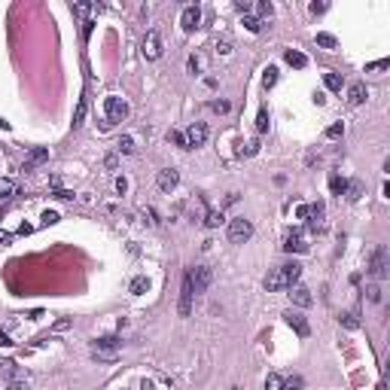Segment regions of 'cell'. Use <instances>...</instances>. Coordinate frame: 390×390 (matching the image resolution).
Returning <instances> with one entry per match:
<instances>
[{
    "label": "cell",
    "mask_w": 390,
    "mask_h": 390,
    "mask_svg": "<svg viewBox=\"0 0 390 390\" xmlns=\"http://www.w3.org/2000/svg\"><path fill=\"white\" fill-rule=\"evenodd\" d=\"M299 274H302V265H296V262H287V265H280V269H274L269 277H265V290H290L293 283L299 280Z\"/></svg>",
    "instance_id": "cell-1"
},
{
    "label": "cell",
    "mask_w": 390,
    "mask_h": 390,
    "mask_svg": "<svg viewBox=\"0 0 390 390\" xmlns=\"http://www.w3.org/2000/svg\"><path fill=\"white\" fill-rule=\"evenodd\" d=\"M296 217L299 220H308L311 232H320V229H323V204L320 201H317V204H299L296 207Z\"/></svg>",
    "instance_id": "cell-2"
},
{
    "label": "cell",
    "mask_w": 390,
    "mask_h": 390,
    "mask_svg": "<svg viewBox=\"0 0 390 390\" xmlns=\"http://www.w3.org/2000/svg\"><path fill=\"white\" fill-rule=\"evenodd\" d=\"M250 238H253V223L250 220H244V217L229 220V241H232V244H244Z\"/></svg>",
    "instance_id": "cell-3"
},
{
    "label": "cell",
    "mask_w": 390,
    "mask_h": 390,
    "mask_svg": "<svg viewBox=\"0 0 390 390\" xmlns=\"http://www.w3.org/2000/svg\"><path fill=\"white\" fill-rule=\"evenodd\" d=\"M280 247L287 253H308V238H305L302 229H290V232L283 235V244Z\"/></svg>",
    "instance_id": "cell-4"
},
{
    "label": "cell",
    "mask_w": 390,
    "mask_h": 390,
    "mask_svg": "<svg viewBox=\"0 0 390 390\" xmlns=\"http://www.w3.org/2000/svg\"><path fill=\"white\" fill-rule=\"evenodd\" d=\"M140 52H144V58H147V61H158V58H162V34H158L156 28L147 31L144 49H140Z\"/></svg>",
    "instance_id": "cell-5"
},
{
    "label": "cell",
    "mask_w": 390,
    "mask_h": 390,
    "mask_svg": "<svg viewBox=\"0 0 390 390\" xmlns=\"http://www.w3.org/2000/svg\"><path fill=\"white\" fill-rule=\"evenodd\" d=\"M104 113H107V125L110 122H122L128 116V104L122 98H116V95H110L107 101H104Z\"/></svg>",
    "instance_id": "cell-6"
},
{
    "label": "cell",
    "mask_w": 390,
    "mask_h": 390,
    "mask_svg": "<svg viewBox=\"0 0 390 390\" xmlns=\"http://www.w3.org/2000/svg\"><path fill=\"white\" fill-rule=\"evenodd\" d=\"M369 274L375 277V280H384L387 277V247H375L372 262H369Z\"/></svg>",
    "instance_id": "cell-7"
},
{
    "label": "cell",
    "mask_w": 390,
    "mask_h": 390,
    "mask_svg": "<svg viewBox=\"0 0 390 390\" xmlns=\"http://www.w3.org/2000/svg\"><path fill=\"white\" fill-rule=\"evenodd\" d=\"M189 277H192V290L195 293H204L210 287V280H214V272H210L207 265H195V269L189 272Z\"/></svg>",
    "instance_id": "cell-8"
},
{
    "label": "cell",
    "mask_w": 390,
    "mask_h": 390,
    "mask_svg": "<svg viewBox=\"0 0 390 390\" xmlns=\"http://www.w3.org/2000/svg\"><path fill=\"white\" fill-rule=\"evenodd\" d=\"M183 137H186V147H189V150L201 147L204 140H207V125H204V122H192V125L183 131Z\"/></svg>",
    "instance_id": "cell-9"
},
{
    "label": "cell",
    "mask_w": 390,
    "mask_h": 390,
    "mask_svg": "<svg viewBox=\"0 0 390 390\" xmlns=\"http://www.w3.org/2000/svg\"><path fill=\"white\" fill-rule=\"evenodd\" d=\"M192 296H195V290H192V277H189V272L183 274V290H180V317H189V311H192Z\"/></svg>",
    "instance_id": "cell-10"
},
{
    "label": "cell",
    "mask_w": 390,
    "mask_h": 390,
    "mask_svg": "<svg viewBox=\"0 0 390 390\" xmlns=\"http://www.w3.org/2000/svg\"><path fill=\"white\" fill-rule=\"evenodd\" d=\"M283 320H287V323L296 329V335H299V339H308L311 326H308V320H305V314H299V311H287V314H283Z\"/></svg>",
    "instance_id": "cell-11"
},
{
    "label": "cell",
    "mask_w": 390,
    "mask_h": 390,
    "mask_svg": "<svg viewBox=\"0 0 390 390\" xmlns=\"http://www.w3.org/2000/svg\"><path fill=\"white\" fill-rule=\"evenodd\" d=\"M156 183H158V189H162V192H174L177 183H180V174H177L174 168H165V171H158Z\"/></svg>",
    "instance_id": "cell-12"
},
{
    "label": "cell",
    "mask_w": 390,
    "mask_h": 390,
    "mask_svg": "<svg viewBox=\"0 0 390 390\" xmlns=\"http://www.w3.org/2000/svg\"><path fill=\"white\" fill-rule=\"evenodd\" d=\"M180 25L183 31H195V28H201V9L198 6H186L183 15H180Z\"/></svg>",
    "instance_id": "cell-13"
},
{
    "label": "cell",
    "mask_w": 390,
    "mask_h": 390,
    "mask_svg": "<svg viewBox=\"0 0 390 390\" xmlns=\"http://www.w3.org/2000/svg\"><path fill=\"white\" fill-rule=\"evenodd\" d=\"M290 299H293V305H299V308H308L314 299H311V290H305V287H299V283H293L290 287Z\"/></svg>",
    "instance_id": "cell-14"
},
{
    "label": "cell",
    "mask_w": 390,
    "mask_h": 390,
    "mask_svg": "<svg viewBox=\"0 0 390 390\" xmlns=\"http://www.w3.org/2000/svg\"><path fill=\"white\" fill-rule=\"evenodd\" d=\"M46 158H49V150H46V147H37V150H31V156H28V162H25V168H22V171H34L37 165H43Z\"/></svg>",
    "instance_id": "cell-15"
},
{
    "label": "cell",
    "mask_w": 390,
    "mask_h": 390,
    "mask_svg": "<svg viewBox=\"0 0 390 390\" xmlns=\"http://www.w3.org/2000/svg\"><path fill=\"white\" fill-rule=\"evenodd\" d=\"M348 101L353 104V107H357V104H363V101H366V85H363V82H353V85L348 88Z\"/></svg>",
    "instance_id": "cell-16"
},
{
    "label": "cell",
    "mask_w": 390,
    "mask_h": 390,
    "mask_svg": "<svg viewBox=\"0 0 390 390\" xmlns=\"http://www.w3.org/2000/svg\"><path fill=\"white\" fill-rule=\"evenodd\" d=\"M283 58H287V64H290V67H299V70L308 67V58L302 55V52H296V49H287V52H283Z\"/></svg>",
    "instance_id": "cell-17"
},
{
    "label": "cell",
    "mask_w": 390,
    "mask_h": 390,
    "mask_svg": "<svg viewBox=\"0 0 390 390\" xmlns=\"http://www.w3.org/2000/svg\"><path fill=\"white\" fill-rule=\"evenodd\" d=\"M119 345H122V342L116 339V335H104V339H98V342H95V348H92V351H119Z\"/></svg>",
    "instance_id": "cell-18"
},
{
    "label": "cell",
    "mask_w": 390,
    "mask_h": 390,
    "mask_svg": "<svg viewBox=\"0 0 390 390\" xmlns=\"http://www.w3.org/2000/svg\"><path fill=\"white\" fill-rule=\"evenodd\" d=\"M363 192H366V186H363V180H351V183H348V189H345V195H348V198H351V201H357V198H360V195H363Z\"/></svg>",
    "instance_id": "cell-19"
},
{
    "label": "cell",
    "mask_w": 390,
    "mask_h": 390,
    "mask_svg": "<svg viewBox=\"0 0 390 390\" xmlns=\"http://www.w3.org/2000/svg\"><path fill=\"white\" fill-rule=\"evenodd\" d=\"M220 223H223V214H220V210H214V207H207L204 210V226L207 229H217Z\"/></svg>",
    "instance_id": "cell-20"
},
{
    "label": "cell",
    "mask_w": 390,
    "mask_h": 390,
    "mask_svg": "<svg viewBox=\"0 0 390 390\" xmlns=\"http://www.w3.org/2000/svg\"><path fill=\"white\" fill-rule=\"evenodd\" d=\"M323 82H326L329 92H342V77L332 74V70H329V74H323Z\"/></svg>",
    "instance_id": "cell-21"
},
{
    "label": "cell",
    "mask_w": 390,
    "mask_h": 390,
    "mask_svg": "<svg viewBox=\"0 0 390 390\" xmlns=\"http://www.w3.org/2000/svg\"><path fill=\"white\" fill-rule=\"evenodd\" d=\"M204 64H207V58H204V55H189V74H201Z\"/></svg>",
    "instance_id": "cell-22"
},
{
    "label": "cell",
    "mask_w": 390,
    "mask_h": 390,
    "mask_svg": "<svg viewBox=\"0 0 390 390\" xmlns=\"http://www.w3.org/2000/svg\"><path fill=\"white\" fill-rule=\"evenodd\" d=\"M329 189H332V195H345L348 180H342V177H329Z\"/></svg>",
    "instance_id": "cell-23"
},
{
    "label": "cell",
    "mask_w": 390,
    "mask_h": 390,
    "mask_svg": "<svg viewBox=\"0 0 390 390\" xmlns=\"http://www.w3.org/2000/svg\"><path fill=\"white\" fill-rule=\"evenodd\" d=\"M302 387H305V381L299 378V375H293V378H287V381L280 384V390H302Z\"/></svg>",
    "instance_id": "cell-24"
},
{
    "label": "cell",
    "mask_w": 390,
    "mask_h": 390,
    "mask_svg": "<svg viewBox=\"0 0 390 390\" xmlns=\"http://www.w3.org/2000/svg\"><path fill=\"white\" fill-rule=\"evenodd\" d=\"M147 287H150V280H147L144 274H140V277H134V280H131V293H134V296H140V293H144Z\"/></svg>",
    "instance_id": "cell-25"
},
{
    "label": "cell",
    "mask_w": 390,
    "mask_h": 390,
    "mask_svg": "<svg viewBox=\"0 0 390 390\" xmlns=\"http://www.w3.org/2000/svg\"><path fill=\"white\" fill-rule=\"evenodd\" d=\"M277 82V67H265V77H262V85L265 88H272Z\"/></svg>",
    "instance_id": "cell-26"
},
{
    "label": "cell",
    "mask_w": 390,
    "mask_h": 390,
    "mask_svg": "<svg viewBox=\"0 0 390 390\" xmlns=\"http://www.w3.org/2000/svg\"><path fill=\"white\" fill-rule=\"evenodd\" d=\"M256 131L262 134V131H269V110H259V116H256Z\"/></svg>",
    "instance_id": "cell-27"
},
{
    "label": "cell",
    "mask_w": 390,
    "mask_h": 390,
    "mask_svg": "<svg viewBox=\"0 0 390 390\" xmlns=\"http://www.w3.org/2000/svg\"><path fill=\"white\" fill-rule=\"evenodd\" d=\"M244 28L250 31V34H259V31H262V22L253 19V15H244Z\"/></svg>",
    "instance_id": "cell-28"
},
{
    "label": "cell",
    "mask_w": 390,
    "mask_h": 390,
    "mask_svg": "<svg viewBox=\"0 0 390 390\" xmlns=\"http://www.w3.org/2000/svg\"><path fill=\"white\" fill-rule=\"evenodd\" d=\"M85 107H88V101L82 98V101H79V107H77V113H74V128H79V125H82V116H85Z\"/></svg>",
    "instance_id": "cell-29"
},
{
    "label": "cell",
    "mask_w": 390,
    "mask_h": 390,
    "mask_svg": "<svg viewBox=\"0 0 390 390\" xmlns=\"http://www.w3.org/2000/svg\"><path fill=\"white\" fill-rule=\"evenodd\" d=\"M256 12H259V19H272V15H274V6L262 0V3H256Z\"/></svg>",
    "instance_id": "cell-30"
},
{
    "label": "cell",
    "mask_w": 390,
    "mask_h": 390,
    "mask_svg": "<svg viewBox=\"0 0 390 390\" xmlns=\"http://www.w3.org/2000/svg\"><path fill=\"white\" fill-rule=\"evenodd\" d=\"M168 140H171V144H177L180 150H189V147H186V137H183V131H168Z\"/></svg>",
    "instance_id": "cell-31"
},
{
    "label": "cell",
    "mask_w": 390,
    "mask_h": 390,
    "mask_svg": "<svg viewBox=\"0 0 390 390\" xmlns=\"http://www.w3.org/2000/svg\"><path fill=\"white\" fill-rule=\"evenodd\" d=\"M317 46H323V49H335V37H332V34H317Z\"/></svg>",
    "instance_id": "cell-32"
},
{
    "label": "cell",
    "mask_w": 390,
    "mask_h": 390,
    "mask_svg": "<svg viewBox=\"0 0 390 390\" xmlns=\"http://www.w3.org/2000/svg\"><path fill=\"white\" fill-rule=\"evenodd\" d=\"M342 134H345V125H342V122H335V125H329V128H326V137H329V140L342 137Z\"/></svg>",
    "instance_id": "cell-33"
},
{
    "label": "cell",
    "mask_w": 390,
    "mask_h": 390,
    "mask_svg": "<svg viewBox=\"0 0 390 390\" xmlns=\"http://www.w3.org/2000/svg\"><path fill=\"white\" fill-rule=\"evenodd\" d=\"M74 9H77V15H79V19H82V22H88V19H85V15H88V12H92V9H98V6H92V3H77Z\"/></svg>",
    "instance_id": "cell-34"
},
{
    "label": "cell",
    "mask_w": 390,
    "mask_h": 390,
    "mask_svg": "<svg viewBox=\"0 0 390 390\" xmlns=\"http://www.w3.org/2000/svg\"><path fill=\"white\" fill-rule=\"evenodd\" d=\"M342 323H345L348 329H357V326H360V320H357V314H353V311H351V314H342Z\"/></svg>",
    "instance_id": "cell-35"
},
{
    "label": "cell",
    "mask_w": 390,
    "mask_h": 390,
    "mask_svg": "<svg viewBox=\"0 0 390 390\" xmlns=\"http://www.w3.org/2000/svg\"><path fill=\"white\" fill-rule=\"evenodd\" d=\"M238 153H241V156H256V153H259V140H250V144L241 147Z\"/></svg>",
    "instance_id": "cell-36"
},
{
    "label": "cell",
    "mask_w": 390,
    "mask_h": 390,
    "mask_svg": "<svg viewBox=\"0 0 390 390\" xmlns=\"http://www.w3.org/2000/svg\"><path fill=\"white\" fill-rule=\"evenodd\" d=\"M6 390H28V381H25V378H9Z\"/></svg>",
    "instance_id": "cell-37"
},
{
    "label": "cell",
    "mask_w": 390,
    "mask_h": 390,
    "mask_svg": "<svg viewBox=\"0 0 390 390\" xmlns=\"http://www.w3.org/2000/svg\"><path fill=\"white\" fill-rule=\"evenodd\" d=\"M119 153H134V140L131 137H122L119 140Z\"/></svg>",
    "instance_id": "cell-38"
},
{
    "label": "cell",
    "mask_w": 390,
    "mask_h": 390,
    "mask_svg": "<svg viewBox=\"0 0 390 390\" xmlns=\"http://www.w3.org/2000/svg\"><path fill=\"white\" fill-rule=\"evenodd\" d=\"M280 384H283V381H280L277 375H269V378H265V390H280Z\"/></svg>",
    "instance_id": "cell-39"
},
{
    "label": "cell",
    "mask_w": 390,
    "mask_h": 390,
    "mask_svg": "<svg viewBox=\"0 0 390 390\" xmlns=\"http://www.w3.org/2000/svg\"><path fill=\"white\" fill-rule=\"evenodd\" d=\"M210 110L214 113H229V101H210Z\"/></svg>",
    "instance_id": "cell-40"
},
{
    "label": "cell",
    "mask_w": 390,
    "mask_h": 390,
    "mask_svg": "<svg viewBox=\"0 0 390 390\" xmlns=\"http://www.w3.org/2000/svg\"><path fill=\"white\" fill-rule=\"evenodd\" d=\"M12 189H15V186H12L9 180H0V198H9V195H12Z\"/></svg>",
    "instance_id": "cell-41"
},
{
    "label": "cell",
    "mask_w": 390,
    "mask_h": 390,
    "mask_svg": "<svg viewBox=\"0 0 390 390\" xmlns=\"http://www.w3.org/2000/svg\"><path fill=\"white\" fill-rule=\"evenodd\" d=\"M214 49L220 52V55H229V52H232V43H229V40H220V43H217Z\"/></svg>",
    "instance_id": "cell-42"
},
{
    "label": "cell",
    "mask_w": 390,
    "mask_h": 390,
    "mask_svg": "<svg viewBox=\"0 0 390 390\" xmlns=\"http://www.w3.org/2000/svg\"><path fill=\"white\" fill-rule=\"evenodd\" d=\"M52 223H58V214H55V210H46V214H43V226H52Z\"/></svg>",
    "instance_id": "cell-43"
},
{
    "label": "cell",
    "mask_w": 390,
    "mask_h": 390,
    "mask_svg": "<svg viewBox=\"0 0 390 390\" xmlns=\"http://www.w3.org/2000/svg\"><path fill=\"white\" fill-rule=\"evenodd\" d=\"M366 293H369V302H381V290L378 287H369Z\"/></svg>",
    "instance_id": "cell-44"
},
{
    "label": "cell",
    "mask_w": 390,
    "mask_h": 390,
    "mask_svg": "<svg viewBox=\"0 0 390 390\" xmlns=\"http://www.w3.org/2000/svg\"><path fill=\"white\" fill-rule=\"evenodd\" d=\"M55 198H61V201H70V198H74V192H67V189H55Z\"/></svg>",
    "instance_id": "cell-45"
},
{
    "label": "cell",
    "mask_w": 390,
    "mask_h": 390,
    "mask_svg": "<svg viewBox=\"0 0 390 390\" xmlns=\"http://www.w3.org/2000/svg\"><path fill=\"white\" fill-rule=\"evenodd\" d=\"M235 6H238V12H241V15H247V12H250V3H247V0H238Z\"/></svg>",
    "instance_id": "cell-46"
},
{
    "label": "cell",
    "mask_w": 390,
    "mask_h": 390,
    "mask_svg": "<svg viewBox=\"0 0 390 390\" xmlns=\"http://www.w3.org/2000/svg\"><path fill=\"white\" fill-rule=\"evenodd\" d=\"M311 12H314V15H320V12H326V3H311Z\"/></svg>",
    "instance_id": "cell-47"
},
{
    "label": "cell",
    "mask_w": 390,
    "mask_h": 390,
    "mask_svg": "<svg viewBox=\"0 0 390 390\" xmlns=\"http://www.w3.org/2000/svg\"><path fill=\"white\" fill-rule=\"evenodd\" d=\"M116 189H119V192H125V189H128V183H125V177H116Z\"/></svg>",
    "instance_id": "cell-48"
},
{
    "label": "cell",
    "mask_w": 390,
    "mask_h": 390,
    "mask_svg": "<svg viewBox=\"0 0 390 390\" xmlns=\"http://www.w3.org/2000/svg\"><path fill=\"white\" fill-rule=\"evenodd\" d=\"M384 67H387V61H375V64H369L366 70H384Z\"/></svg>",
    "instance_id": "cell-49"
},
{
    "label": "cell",
    "mask_w": 390,
    "mask_h": 390,
    "mask_svg": "<svg viewBox=\"0 0 390 390\" xmlns=\"http://www.w3.org/2000/svg\"><path fill=\"white\" fill-rule=\"evenodd\" d=\"M6 345H12V342H9V335H6V332H0V348H6Z\"/></svg>",
    "instance_id": "cell-50"
}]
</instances>
